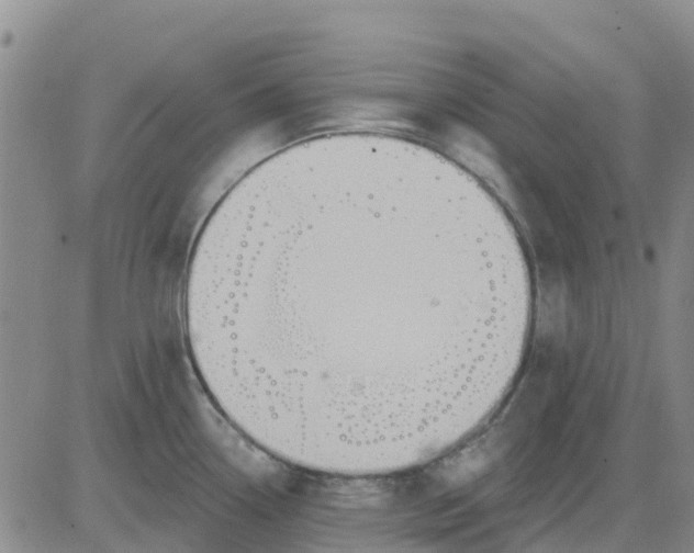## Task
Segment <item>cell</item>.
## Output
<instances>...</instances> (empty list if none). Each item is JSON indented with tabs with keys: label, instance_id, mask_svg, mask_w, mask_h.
<instances>
[{
	"label": "cell",
	"instance_id": "obj_1",
	"mask_svg": "<svg viewBox=\"0 0 694 553\" xmlns=\"http://www.w3.org/2000/svg\"><path fill=\"white\" fill-rule=\"evenodd\" d=\"M522 264L470 183L416 144L277 157L224 198L186 307L242 430L280 453L379 463L475 393Z\"/></svg>",
	"mask_w": 694,
	"mask_h": 553
}]
</instances>
